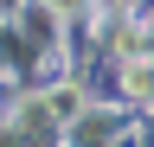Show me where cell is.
Here are the masks:
<instances>
[{
	"label": "cell",
	"instance_id": "cell-2",
	"mask_svg": "<svg viewBox=\"0 0 154 147\" xmlns=\"http://www.w3.org/2000/svg\"><path fill=\"white\" fill-rule=\"evenodd\" d=\"M51 7H58V13H77V7H84V0H51Z\"/></svg>",
	"mask_w": 154,
	"mask_h": 147
},
{
	"label": "cell",
	"instance_id": "cell-1",
	"mask_svg": "<svg viewBox=\"0 0 154 147\" xmlns=\"http://www.w3.org/2000/svg\"><path fill=\"white\" fill-rule=\"evenodd\" d=\"M128 90H135V96H154V64H135L128 70Z\"/></svg>",
	"mask_w": 154,
	"mask_h": 147
}]
</instances>
